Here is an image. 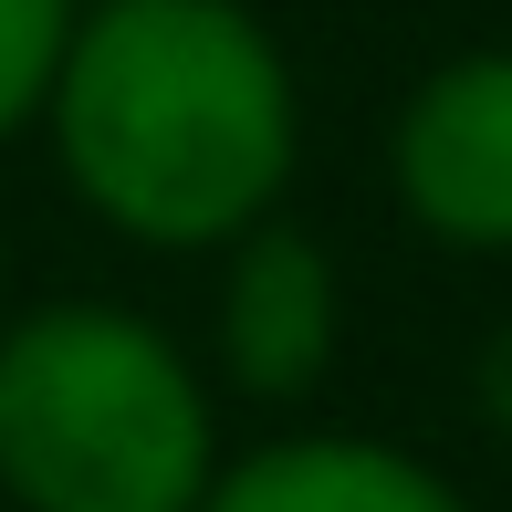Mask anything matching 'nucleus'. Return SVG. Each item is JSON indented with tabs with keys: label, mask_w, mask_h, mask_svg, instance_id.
<instances>
[{
	"label": "nucleus",
	"mask_w": 512,
	"mask_h": 512,
	"mask_svg": "<svg viewBox=\"0 0 512 512\" xmlns=\"http://www.w3.org/2000/svg\"><path fill=\"white\" fill-rule=\"evenodd\" d=\"M209 345H220V387L251 408H304L335 377L345 345V283L335 251L272 209L262 230L220 251V293H209Z\"/></svg>",
	"instance_id": "4"
},
{
	"label": "nucleus",
	"mask_w": 512,
	"mask_h": 512,
	"mask_svg": "<svg viewBox=\"0 0 512 512\" xmlns=\"http://www.w3.org/2000/svg\"><path fill=\"white\" fill-rule=\"evenodd\" d=\"M220 408L136 304L63 293L0 324V492L21 512H199Z\"/></svg>",
	"instance_id": "2"
},
{
	"label": "nucleus",
	"mask_w": 512,
	"mask_h": 512,
	"mask_svg": "<svg viewBox=\"0 0 512 512\" xmlns=\"http://www.w3.org/2000/svg\"><path fill=\"white\" fill-rule=\"evenodd\" d=\"M63 42H74V0H0V147L21 126H42Z\"/></svg>",
	"instance_id": "6"
},
{
	"label": "nucleus",
	"mask_w": 512,
	"mask_h": 512,
	"mask_svg": "<svg viewBox=\"0 0 512 512\" xmlns=\"http://www.w3.org/2000/svg\"><path fill=\"white\" fill-rule=\"evenodd\" d=\"M387 199L418 241L512 262V42L429 63L387 126Z\"/></svg>",
	"instance_id": "3"
},
{
	"label": "nucleus",
	"mask_w": 512,
	"mask_h": 512,
	"mask_svg": "<svg viewBox=\"0 0 512 512\" xmlns=\"http://www.w3.org/2000/svg\"><path fill=\"white\" fill-rule=\"evenodd\" d=\"M199 512H471L450 471H429L398 439L356 429H283L262 450L220 460Z\"/></svg>",
	"instance_id": "5"
},
{
	"label": "nucleus",
	"mask_w": 512,
	"mask_h": 512,
	"mask_svg": "<svg viewBox=\"0 0 512 512\" xmlns=\"http://www.w3.org/2000/svg\"><path fill=\"white\" fill-rule=\"evenodd\" d=\"M0 324H11V251H0Z\"/></svg>",
	"instance_id": "8"
},
{
	"label": "nucleus",
	"mask_w": 512,
	"mask_h": 512,
	"mask_svg": "<svg viewBox=\"0 0 512 512\" xmlns=\"http://www.w3.org/2000/svg\"><path fill=\"white\" fill-rule=\"evenodd\" d=\"M53 168L136 251H230L304 157V84L241 0H105L42 95Z\"/></svg>",
	"instance_id": "1"
},
{
	"label": "nucleus",
	"mask_w": 512,
	"mask_h": 512,
	"mask_svg": "<svg viewBox=\"0 0 512 512\" xmlns=\"http://www.w3.org/2000/svg\"><path fill=\"white\" fill-rule=\"evenodd\" d=\"M74 11H105V0H74Z\"/></svg>",
	"instance_id": "9"
},
{
	"label": "nucleus",
	"mask_w": 512,
	"mask_h": 512,
	"mask_svg": "<svg viewBox=\"0 0 512 512\" xmlns=\"http://www.w3.org/2000/svg\"><path fill=\"white\" fill-rule=\"evenodd\" d=\"M471 408L512 439V314L492 324V335H481V356H471Z\"/></svg>",
	"instance_id": "7"
}]
</instances>
